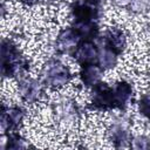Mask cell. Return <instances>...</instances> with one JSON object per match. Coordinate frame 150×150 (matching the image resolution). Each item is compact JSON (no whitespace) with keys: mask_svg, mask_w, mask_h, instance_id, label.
Listing matches in <instances>:
<instances>
[{"mask_svg":"<svg viewBox=\"0 0 150 150\" xmlns=\"http://www.w3.org/2000/svg\"><path fill=\"white\" fill-rule=\"evenodd\" d=\"M70 71L68 67L59 61L48 62L42 70V79L46 84L50 87H62L70 80Z\"/></svg>","mask_w":150,"mask_h":150,"instance_id":"obj_2","label":"cell"},{"mask_svg":"<svg viewBox=\"0 0 150 150\" xmlns=\"http://www.w3.org/2000/svg\"><path fill=\"white\" fill-rule=\"evenodd\" d=\"M56 112H57L59 118L63 123L71 122L76 117V108H75L74 103L67 98L59 102L57 108H56Z\"/></svg>","mask_w":150,"mask_h":150,"instance_id":"obj_11","label":"cell"},{"mask_svg":"<svg viewBox=\"0 0 150 150\" xmlns=\"http://www.w3.org/2000/svg\"><path fill=\"white\" fill-rule=\"evenodd\" d=\"M125 43H127V39L121 29L112 28L105 35V46L111 50H114L116 54L121 53L124 49Z\"/></svg>","mask_w":150,"mask_h":150,"instance_id":"obj_8","label":"cell"},{"mask_svg":"<svg viewBox=\"0 0 150 150\" xmlns=\"http://www.w3.org/2000/svg\"><path fill=\"white\" fill-rule=\"evenodd\" d=\"M20 95L23 98V101L32 103L38 101L42 96V86L39 81L34 79H23L20 82Z\"/></svg>","mask_w":150,"mask_h":150,"instance_id":"obj_7","label":"cell"},{"mask_svg":"<svg viewBox=\"0 0 150 150\" xmlns=\"http://www.w3.org/2000/svg\"><path fill=\"white\" fill-rule=\"evenodd\" d=\"M26 143L25 141L14 131L8 134V141H6V149H21V148H26Z\"/></svg>","mask_w":150,"mask_h":150,"instance_id":"obj_15","label":"cell"},{"mask_svg":"<svg viewBox=\"0 0 150 150\" xmlns=\"http://www.w3.org/2000/svg\"><path fill=\"white\" fill-rule=\"evenodd\" d=\"M27 68V62L18 47L9 40L1 42V73L4 76H16Z\"/></svg>","mask_w":150,"mask_h":150,"instance_id":"obj_1","label":"cell"},{"mask_svg":"<svg viewBox=\"0 0 150 150\" xmlns=\"http://www.w3.org/2000/svg\"><path fill=\"white\" fill-rule=\"evenodd\" d=\"M98 1L97 0H77L71 6V14L74 22H89L95 21L98 16Z\"/></svg>","mask_w":150,"mask_h":150,"instance_id":"obj_3","label":"cell"},{"mask_svg":"<svg viewBox=\"0 0 150 150\" xmlns=\"http://www.w3.org/2000/svg\"><path fill=\"white\" fill-rule=\"evenodd\" d=\"M114 94H115L117 108H122L127 104V102L131 97V94H132L131 86L125 81H121V82L116 83V86L114 88Z\"/></svg>","mask_w":150,"mask_h":150,"instance_id":"obj_12","label":"cell"},{"mask_svg":"<svg viewBox=\"0 0 150 150\" xmlns=\"http://www.w3.org/2000/svg\"><path fill=\"white\" fill-rule=\"evenodd\" d=\"M139 111L150 120V96H143L139 101Z\"/></svg>","mask_w":150,"mask_h":150,"instance_id":"obj_16","label":"cell"},{"mask_svg":"<svg viewBox=\"0 0 150 150\" xmlns=\"http://www.w3.org/2000/svg\"><path fill=\"white\" fill-rule=\"evenodd\" d=\"M132 146L135 149H146L150 146V142L144 136H137L132 141Z\"/></svg>","mask_w":150,"mask_h":150,"instance_id":"obj_17","label":"cell"},{"mask_svg":"<svg viewBox=\"0 0 150 150\" xmlns=\"http://www.w3.org/2000/svg\"><path fill=\"white\" fill-rule=\"evenodd\" d=\"M91 104L95 109L107 110L111 108H117L114 88L108 87L105 83H97L94 86Z\"/></svg>","mask_w":150,"mask_h":150,"instance_id":"obj_4","label":"cell"},{"mask_svg":"<svg viewBox=\"0 0 150 150\" xmlns=\"http://www.w3.org/2000/svg\"><path fill=\"white\" fill-rule=\"evenodd\" d=\"M73 55L79 63L86 66L93 63L97 59L98 49L96 48L95 43H93L90 40H84L76 46Z\"/></svg>","mask_w":150,"mask_h":150,"instance_id":"obj_6","label":"cell"},{"mask_svg":"<svg viewBox=\"0 0 150 150\" xmlns=\"http://www.w3.org/2000/svg\"><path fill=\"white\" fill-rule=\"evenodd\" d=\"M25 116V111L19 107L2 105L1 110V129L4 132L15 131L21 124Z\"/></svg>","mask_w":150,"mask_h":150,"instance_id":"obj_5","label":"cell"},{"mask_svg":"<svg viewBox=\"0 0 150 150\" xmlns=\"http://www.w3.org/2000/svg\"><path fill=\"white\" fill-rule=\"evenodd\" d=\"M80 35L76 33V30L71 27V28H67L64 30H62L57 38V46L60 47V49L68 52L70 49H75L76 46L79 45L80 41Z\"/></svg>","mask_w":150,"mask_h":150,"instance_id":"obj_9","label":"cell"},{"mask_svg":"<svg viewBox=\"0 0 150 150\" xmlns=\"http://www.w3.org/2000/svg\"><path fill=\"white\" fill-rule=\"evenodd\" d=\"M110 137L114 144L118 148L127 146L129 142V132L123 124H115L110 131Z\"/></svg>","mask_w":150,"mask_h":150,"instance_id":"obj_13","label":"cell"},{"mask_svg":"<svg viewBox=\"0 0 150 150\" xmlns=\"http://www.w3.org/2000/svg\"><path fill=\"white\" fill-rule=\"evenodd\" d=\"M97 60H98V62H100V64L103 69H109V68H112L116 64L117 54L105 46V47H103L98 50Z\"/></svg>","mask_w":150,"mask_h":150,"instance_id":"obj_14","label":"cell"},{"mask_svg":"<svg viewBox=\"0 0 150 150\" xmlns=\"http://www.w3.org/2000/svg\"><path fill=\"white\" fill-rule=\"evenodd\" d=\"M80 75H81V81L83 82L84 86L87 87L95 86L98 83V80L101 77V69L94 63L86 64L83 66Z\"/></svg>","mask_w":150,"mask_h":150,"instance_id":"obj_10","label":"cell"}]
</instances>
